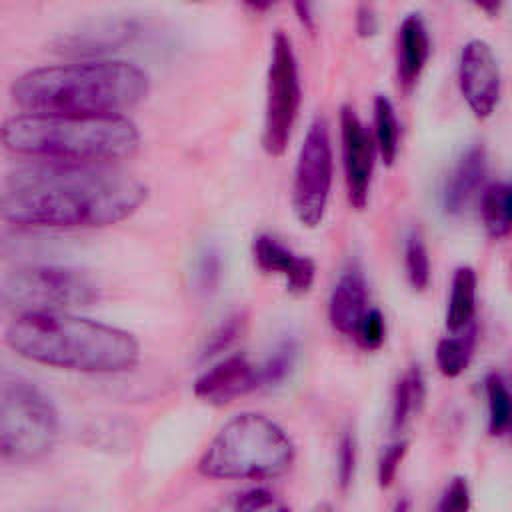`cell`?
Segmentation results:
<instances>
[{
  "mask_svg": "<svg viewBox=\"0 0 512 512\" xmlns=\"http://www.w3.org/2000/svg\"><path fill=\"white\" fill-rule=\"evenodd\" d=\"M254 264L264 274L280 276L288 290L294 294H306L316 276V264L308 256L296 254L270 234H258L252 242Z\"/></svg>",
  "mask_w": 512,
  "mask_h": 512,
  "instance_id": "13",
  "label": "cell"
},
{
  "mask_svg": "<svg viewBox=\"0 0 512 512\" xmlns=\"http://www.w3.org/2000/svg\"><path fill=\"white\" fill-rule=\"evenodd\" d=\"M504 2H506V0H472V4H474L480 12H484L486 16H490V18L500 16V12H502V8H504Z\"/></svg>",
  "mask_w": 512,
  "mask_h": 512,
  "instance_id": "34",
  "label": "cell"
},
{
  "mask_svg": "<svg viewBox=\"0 0 512 512\" xmlns=\"http://www.w3.org/2000/svg\"><path fill=\"white\" fill-rule=\"evenodd\" d=\"M332 144L324 118L312 120L298 150L292 180V210L306 228H316L326 214L332 190Z\"/></svg>",
  "mask_w": 512,
  "mask_h": 512,
  "instance_id": "9",
  "label": "cell"
},
{
  "mask_svg": "<svg viewBox=\"0 0 512 512\" xmlns=\"http://www.w3.org/2000/svg\"><path fill=\"white\" fill-rule=\"evenodd\" d=\"M354 472H356V438L350 430H346L340 436L338 454H336V476L342 490H346L352 484Z\"/></svg>",
  "mask_w": 512,
  "mask_h": 512,
  "instance_id": "27",
  "label": "cell"
},
{
  "mask_svg": "<svg viewBox=\"0 0 512 512\" xmlns=\"http://www.w3.org/2000/svg\"><path fill=\"white\" fill-rule=\"evenodd\" d=\"M408 452V442L406 440H394L390 442L382 454H380V460H378V484L380 488H388L392 486L396 474H398V468L404 460Z\"/></svg>",
  "mask_w": 512,
  "mask_h": 512,
  "instance_id": "28",
  "label": "cell"
},
{
  "mask_svg": "<svg viewBox=\"0 0 512 512\" xmlns=\"http://www.w3.org/2000/svg\"><path fill=\"white\" fill-rule=\"evenodd\" d=\"M0 146L42 162L114 164L136 154L140 132L126 116L18 112L0 122Z\"/></svg>",
  "mask_w": 512,
  "mask_h": 512,
  "instance_id": "4",
  "label": "cell"
},
{
  "mask_svg": "<svg viewBox=\"0 0 512 512\" xmlns=\"http://www.w3.org/2000/svg\"><path fill=\"white\" fill-rule=\"evenodd\" d=\"M190 2H204V0H190Z\"/></svg>",
  "mask_w": 512,
  "mask_h": 512,
  "instance_id": "36",
  "label": "cell"
},
{
  "mask_svg": "<svg viewBox=\"0 0 512 512\" xmlns=\"http://www.w3.org/2000/svg\"><path fill=\"white\" fill-rule=\"evenodd\" d=\"M296 354H298V346L294 340H284L282 344H278L276 350L266 358V362L258 366L260 388L276 386L278 382H282L292 370L296 362Z\"/></svg>",
  "mask_w": 512,
  "mask_h": 512,
  "instance_id": "24",
  "label": "cell"
},
{
  "mask_svg": "<svg viewBox=\"0 0 512 512\" xmlns=\"http://www.w3.org/2000/svg\"><path fill=\"white\" fill-rule=\"evenodd\" d=\"M486 172V150L480 144L470 146L456 160L442 188V208L448 216H462L472 206V202L480 198Z\"/></svg>",
  "mask_w": 512,
  "mask_h": 512,
  "instance_id": "14",
  "label": "cell"
},
{
  "mask_svg": "<svg viewBox=\"0 0 512 512\" xmlns=\"http://www.w3.org/2000/svg\"><path fill=\"white\" fill-rule=\"evenodd\" d=\"M146 196L112 164L34 160L0 182V218L20 228H102L130 218Z\"/></svg>",
  "mask_w": 512,
  "mask_h": 512,
  "instance_id": "1",
  "label": "cell"
},
{
  "mask_svg": "<svg viewBox=\"0 0 512 512\" xmlns=\"http://www.w3.org/2000/svg\"><path fill=\"white\" fill-rule=\"evenodd\" d=\"M246 320L242 314H234L226 318L206 340V346L202 350V358H212L224 350H228L244 332Z\"/></svg>",
  "mask_w": 512,
  "mask_h": 512,
  "instance_id": "25",
  "label": "cell"
},
{
  "mask_svg": "<svg viewBox=\"0 0 512 512\" xmlns=\"http://www.w3.org/2000/svg\"><path fill=\"white\" fill-rule=\"evenodd\" d=\"M356 30L362 38H370L378 30V16L370 4H362L356 12Z\"/></svg>",
  "mask_w": 512,
  "mask_h": 512,
  "instance_id": "32",
  "label": "cell"
},
{
  "mask_svg": "<svg viewBox=\"0 0 512 512\" xmlns=\"http://www.w3.org/2000/svg\"><path fill=\"white\" fill-rule=\"evenodd\" d=\"M482 222L490 238L504 240L512 226V190L508 182H492L480 194Z\"/></svg>",
  "mask_w": 512,
  "mask_h": 512,
  "instance_id": "19",
  "label": "cell"
},
{
  "mask_svg": "<svg viewBox=\"0 0 512 512\" xmlns=\"http://www.w3.org/2000/svg\"><path fill=\"white\" fill-rule=\"evenodd\" d=\"M252 12H258V14H262V12H268L272 6H274V2L276 0H242Z\"/></svg>",
  "mask_w": 512,
  "mask_h": 512,
  "instance_id": "35",
  "label": "cell"
},
{
  "mask_svg": "<svg viewBox=\"0 0 512 512\" xmlns=\"http://www.w3.org/2000/svg\"><path fill=\"white\" fill-rule=\"evenodd\" d=\"M200 284L202 288H214L218 278H220V258L216 252H208L202 256V262H200Z\"/></svg>",
  "mask_w": 512,
  "mask_h": 512,
  "instance_id": "31",
  "label": "cell"
},
{
  "mask_svg": "<svg viewBox=\"0 0 512 512\" xmlns=\"http://www.w3.org/2000/svg\"><path fill=\"white\" fill-rule=\"evenodd\" d=\"M148 74L126 60H78L36 66L10 86L20 112L126 116L146 100Z\"/></svg>",
  "mask_w": 512,
  "mask_h": 512,
  "instance_id": "2",
  "label": "cell"
},
{
  "mask_svg": "<svg viewBox=\"0 0 512 512\" xmlns=\"http://www.w3.org/2000/svg\"><path fill=\"white\" fill-rule=\"evenodd\" d=\"M290 436L270 418L244 412L228 420L198 460V472L214 480H264L294 462Z\"/></svg>",
  "mask_w": 512,
  "mask_h": 512,
  "instance_id": "5",
  "label": "cell"
},
{
  "mask_svg": "<svg viewBox=\"0 0 512 512\" xmlns=\"http://www.w3.org/2000/svg\"><path fill=\"white\" fill-rule=\"evenodd\" d=\"M236 510H284V504L276 500V496L266 488H250L234 498Z\"/></svg>",
  "mask_w": 512,
  "mask_h": 512,
  "instance_id": "30",
  "label": "cell"
},
{
  "mask_svg": "<svg viewBox=\"0 0 512 512\" xmlns=\"http://www.w3.org/2000/svg\"><path fill=\"white\" fill-rule=\"evenodd\" d=\"M430 32L420 14H408L398 28L396 72L404 90L416 86L430 58Z\"/></svg>",
  "mask_w": 512,
  "mask_h": 512,
  "instance_id": "16",
  "label": "cell"
},
{
  "mask_svg": "<svg viewBox=\"0 0 512 512\" xmlns=\"http://www.w3.org/2000/svg\"><path fill=\"white\" fill-rule=\"evenodd\" d=\"M426 398V382L418 364L410 366L396 382L392 396V432H402L420 414Z\"/></svg>",
  "mask_w": 512,
  "mask_h": 512,
  "instance_id": "17",
  "label": "cell"
},
{
  "mask_svg": "<svg viewBox=\"0 0 512 512\" xmlns=\"http://www.w3.org/2000/svg\"><path fill=\"white\" fill-rule=\"evenodd\" d=\"M58 436V410L38 386L10 380L0 388V460L38 462L52 452Z\"/></svg>",
  "mask_w": 512,
  "mask_h": 512,
  "instance_id": "6",
  "label": "cell"
},
{
  "mask_svg": "<svg viewBox=\"0 0 512 512\" xmlns=\"http://www.w3.org/2000/svg\"><path fill=\"white\" fill-rule=\"evenodd\" d=\"M406 278L414 290H426L430 284V258L426 244L418 234H410L404 248Z\"/></svg>",
  "mask_w": 512,
  "mask_h": 512,
  "instance_id": "23",
  "label": "cell"
},
{
  "mask_svg": "<svg viewBox=\"0 0 512 512\" xmlns=\"http://www.w3.org/2000/svg\"><path fill=\"white\" fill-rule=\"evenodd\" d=\"M470 508V488L466 478L456 476L444 490L438 502L440 512H464Z\"/></svg>",
  "mask_w": 512,
  "mask_h": 512,
  "instance_id": "29",
  "label": "cell"
},
{
  "mask_svg": "<svg viewBox=\"0 0 512 512\" xmlns=\"http://www.w3.org/2000/svg\"><path fill=\"white\" fill-rule=\"evenodd\" d=\"M364 350H378L386 338V320L378 308H368L360 318L354 334Z\"/></svg>",
  "mask_w": 512,
  "mask_h": 512,
  "instance_id": "26",
  "label": "cell"
},
{
  "mask_svg": "<svg viewBox=\"0 0 512 512\" xmlns=\"http://www.w3.org/2000/svg\"><path fill=\"white\" fill-rule=\"evenodd\" d=\"M300 102L302 90L292 40L284 32H276L270 46L262 124V148L268 156L278 158L286 152L298 120Z\"/></svg>",
  "mask_w": 512,
  "mask_h": 512,
  "instance_id": "8",
  "label": "cell"
},
{
  "mask_svg": "<svg viewBox=\"0 0 512 512\" xmlns=\"http://www.w3.org/2000/svg\"><path fill=\"white\" fill-rule=\"evenodd\" d=\"M368 310V288L358 266L346 268L332 288L328 300V320L340 334H354L360 318Z\"/></svg>",
  "mask_w": 512,
  "mask_h": 512,
  "instance_id": "15",
  "label": "cell"
},
{
  "mask_svg": "<svg viewBox=\"0 0 512 512\" xmlns=\"http://www.w3.org/2000/svg\"><path fill=\"white\" fill-rule=\"evenodd\" d=\"M486 398H488V430L492 436H504L510 430V394L502 374L492 372L486 378Z\"/></svg>",
  "mask_w": 512,
  "mask_h": 512,
  "instance_id": "22",
  "label": "cell"
},
{
  "mask_svg": "<svg viewBox=\"0 0 512 512\" xmlns=\"http://www.w3.org/2000/svg\"><path fill=\"white\" fill-rule=\"evenodd\" d=\"M476 286H478V278L474 268L470 266L456 268L452 278L448 308H446V328L450 332H460L474 322Z\"/></svg>",
  "mask_w": 512,
  "mask_h": 512,
  "instance_id": "18",
  "label": "cell"
},
{
  "mask_svg": "<svg viewBox=\"0 0 512 512\" xmlns=\"http://www.w3.org/2000/svg\"><path fill=\"white\" fill-rule=\"evenodd\" d=\"M258 388V366L242 354H232L218 360L196 378L194 396L210 406H226Z\"/></svg>",
  "mask_w": 512,
  "mask_h": 512,
  "instance_id": "12",
  "label": "cell"
},
{
  "mask_svg": "<svg viewBox=\"0 0 512 512\" xmlns=\"http://www.w3.org/2000/svg\"><path fill=\"white\" fill-rule=\"evenodd\" d=\"M374 146L386 166H392L400 148V126L394 104L388 96L378 94L374 98Z\"/></svg>",
  "mask_w": 512,
  "mask_h": 512,
  "instance_id": "21",
  "label": "cell"
},
{
  "mask_svg": "<svg viewBox=\"0 0 512 512\" xmlns=\"http://www.w3.org/2000/svg\"><path fill=\"white\" fill-rule=\"evenodd\" d=\"M292 8L296 12L298 22L312 30L314 28V0H292Z\"/></svg>",
  "mask_w": 512,
  "mask_h": 512,
  "instance_id": "33",
  "label": "cell"
},
{
  "mask_svg": "<svg viewBox=\"0 0 512 512\" xmlns=\"http://www.w3.org/2000/svg\"><path fill=\"white\" fill-rule=\"evenodd\" d=\"M460 92L480 120L490 118L502 94V74L492 46L480 38L466 42L458 58Z\"/></svg>",
  "mask_w": 512,
  "mask_h": 512,
  "instance_id": "10",
  "label": "cell"
},
{
  "mask_svg": "<svg viewBox=\"0 0 512 512\" xmlns=\"http://www.w3.org/2000/svg\"><path fill=\"white\" fill-rule=\"evenodd\" d=\"M452 336H446L436 346V366L446 378L460 376L474 352L476 344V326L474 322L466 326L460 332H450Z\"/></svg>",
  "mask_w": 512,
  "mask_h": 512,
  "instance_id": "20",
  "label": "cell"
},
{
  "mask_svg": "<svg viewBox=\"0 0 512 512\" xmlns=\"http://www.w3.org/2000/svg\"><path fill=\"white\" fill-rule=\"evenodd\" d=\"M98 294V284L86 272L70 266L30 264L0 280V306L14 314L88 306L98 300Z\"/></svg>",
  "mask_w": 512,
  "mask_h": 512,
  "instance_id": "7",
  "label": "cell"
},
{
  "mask_svg": "<svg viewBox=\"0 0 512 512\" xmlns=\"http://www.w3.org/2000/svg\"><path fill=\"white\" fill-rule=\"evenodd\" d=\"M340 138L348 200L356 210H362L370 196L376 146L352 106H342L340 110Z\"/></svg>",
  "mask_w": 512,
  "mask_h": 512,
  "instance_id": "11",
  "label": "cell"
},
{
  "mask_svg": "<svg viewBox=\"0 0 512 512\" xmlns=\"http://www.w3.org/2000/svg\"><path fill=\"white\" fill-rule=\"evenodd\" d=\"M4 340L20 358L60 370L120 374L140 360V344L130 332L68 310L16 314Z\"/></svg>",
  "mask_w": 512,
  "mask_h": 512,
  "instance_id": "3",
  "label": "cell"
}]
</instances>
